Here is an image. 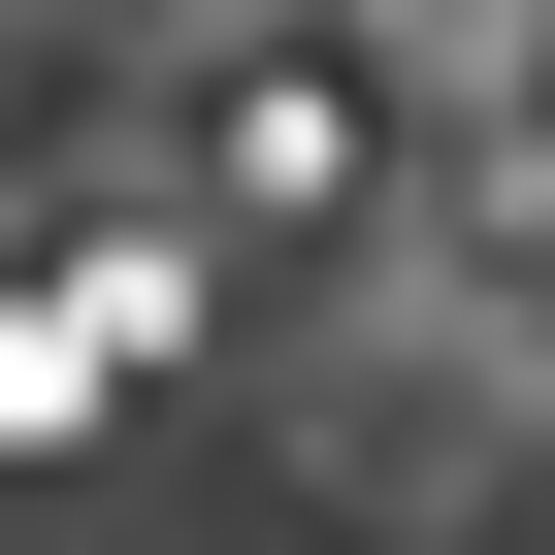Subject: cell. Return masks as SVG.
<instances>
[{"instance_id": "2", "label": "cell", "mask_w": 555, "mask_h": 555, "mask_svg": "<svg viewBox=\"0 0 555 555\" xmlns=\"http://www.w3.org/2000/svg\"><path fill=\"white\" fill-rule=\"evenodd\" d=\"M360 34H392V66H490V34H555V0H360Z\"/></svg>"}, {"instance_id": "1", "label": "cell", "mask_w": 555, "mask_h": 555, "mask_svg": "<svg viewBox=\"0 0 555 555\" xmlns=\"http://www.w3.org/2000/svg\"><path fill=\"white\" fill-rule=\"evenodd\" d=\"M196 164H229L261 229H327V196H392V131L327 99V34H196Z\"/></svg>"}]
</instances>
